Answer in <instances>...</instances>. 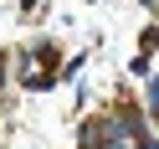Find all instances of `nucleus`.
<instances>
[{
	"mask_svg": "<svg viewBox=\"0 0 159 149\" xmlns=\"http://www.w3.org/2000/svg\"><path fill=\"white\" fill-rule=\"evenodd\" d=\"M149 108L159 113V77H154V87H149Z\"/></svg>",
	"mask_w": 159,
	"mask_h": 149,
	"instance_id": "f257e3e1",
	"label": "nucleus"
}]
</instances>
